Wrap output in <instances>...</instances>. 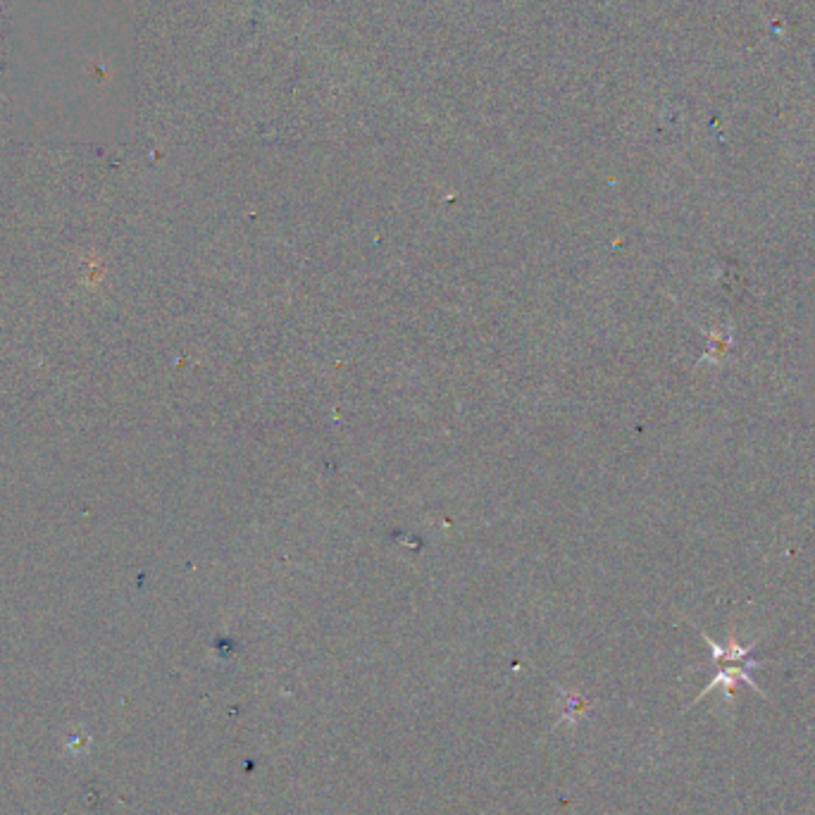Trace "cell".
I'll list each match as a JSON object with an SVG mask.
<instances>
[{"mask_svg": "<svg viewBox=\"0 0 815 815\" xmlns=\"http://www.w3.org/2000/svg\"><path fill=\"white\" fill-rule=\"evenodd\" d=\"M756 668H761V665H744V663H730V665H720L718 668V675L713 677L711 680V684H706V687L701 689V694L696 696V699L692 701V706H696V703H699L703 696H708L713 692V689H723V694L727 696V699H734V694H737V687L739 684H749L751 689H754V692H758L763 696V699H768V694L763 692L761 689V684H758L754 677H751V670H756Z\"/></svg>", "mask_w": 815, "mask_h": 815, "instance_id": "obj_1", "label": "cell"}, {"mask_svg": "<svg viewBox=\"0 0 815 815\" xmlns=\"http://www.w3.org/2000/svg\"><path fill=\"white\" fill-rule=\"evenodd\" d=\"M696 627V625H694ZM696 630H699V634L703 637V642H706L708 646H711V653H713V663L718 665H730V663H744V665H768V661H756V658H751V651L756 649V644L758 642H754V644H742L737 639V634H734V630L730 632V637H727V642L725 644H718L715 642V639H711L708 637L706 632L701 630V627H696Z\"/></svg>", "mask_w": 815, "mask_h": 815, "instance_id": "obj_2", "label": "cell"}, {"mask_svg": "<svg viewBox=\"0 0 815 815\" xmlns=\"http://www.w3.org/2000/svg\"><path fill=\"white\" fill-rule=\"evenodd\" d=\"M708 341H711V346H708V353L703 356L706 363H720V360L725 358V353L730 351V344H732V334L730 332H708L706 334Z\"/></svg>", "mask_w": 815, "mask_h": 815, "instance_id": "obj_3", "label": "cell"}]
</instances>
